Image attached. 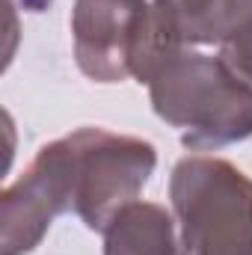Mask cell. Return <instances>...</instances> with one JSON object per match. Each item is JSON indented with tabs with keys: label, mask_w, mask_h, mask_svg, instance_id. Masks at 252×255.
<instances>
[{
	"label": "cell",
	"mask_w": 252,
	"mask_h": 255,
	"mask_svg": "<svg viewBox=\"0 0 252 255\" xmlns=\"http://www.w3.org/2000/svg\"><path fill=\"white\" fill-rule=\"evenodd\" d=\"M157 119L190 151H214L252 136V86L220 54L172 48L145 80Z\"/></svg>",
	"instance_id": "obj_1"
},
{
	"label": "cell",
	"mask_w": 252,
	"mask_h": 255,
	"mask_svg": "<svg viewBox=\"0 0 252 255\" xmlns=\"http://www.w3.org/2000/svg\"><path fill=\"white\" fill-rule=\"evenodd\" d=\"M42 151L63 172L71 211L89 232H104L125 205L139 199L157 169V148L148 139L107 128H77Z\"/></svg>",
	"instance_id": "obj_2"
},
{
	"label": "cell",
	"mask_w": 252,
	"mask_h": 255,
	"mask_svg": "<svg viewBox=\"0 0 252 255\" xmlns=\"http://www.w3.org/2000/svg\"><path fill=\"white\" fill-rule=\"evenodd\" d=\"M169 202L187 255H252V178L232 160L181 157Z\"/></svg>",
	"instance_id": "obj_3"
},
{
	"label": "cell",
	"mask_w": 252,
	"mask_h": 255,
	"mask_svg": "<svg viewBox=\"0 0 252 255\" xmlns=\"http://www.w3.org/2000/svg\"><path fill=\"white\" fill-rule=\"evenodd\" d=\"M71 48L77 68L95 83H145L172 48L151 0H74Z\"/></svg>",
	"instance_id": "obj_4"
},
{
	"label": "cell",
	"mask_w": 252,
	"mask_h": 255,
	"mask_svg": "<svg viewBox=\"0 0 252 255\" xmlns=\"http://www.w3.org/2000/svg\"><path fill=\"white\" fill-rule=\"evenodd\" d=\"M71 211L68 190L57 163L39 148L18 181L0 193V255L33 253L51 223Z\"/></svg>",
	"instance_id": "obj_5"
},
{
	"label": "cell",
	"mask_w": 252,
	"mask_h": 255,
	"mask_svg": "<svg viewBox=\"0 0 252 255\" xmlns=\"http://www.w3.org/2000/svg\"><path fill=\"white\" fill-rule=\"evenodd\" d=\"M172 45H223L252 18V0H151Z\"/></svg>",
	"instance_id": "obj_6"
},
{
	"label": "cell",
	"mask_w": 252,
	"mask_h": 255,
	"mask_svg": "<svg viewBox=\"0 0 252 255\" xmlns=\"http://www.w3.org/2000/svg\"><path fill=\"white\" fill-rule=\"evenodd\" d=\"M104 255H187L172 211L157 202H130L101 232Z\"/></svg>",
	"instance_id": "obj_7"
},
{
	"label": "cell",
	"mask_w": 252,
	"mask_h": 255,
	"mask_svg": "<svg viewBox=\"0 0 252 255\" xmlns=\"http://www.w3.org/2000/svg\"><path fill=\"white\" fill-rule=\"evenodd\" d=\"M220 57L252 86V18L220 45Z\"/></svg>",
	"instance_id": "obj_8"
}]
</instances>
